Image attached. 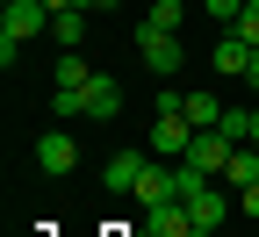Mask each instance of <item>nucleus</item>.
Segmentation results:
<instances>
[{
    "mask_svg": "<svg viewBox=\"0 0 259 237\" xmlns=\"http://www.w3.org/2000/svg\"><path fill=\"white\" fill-rule=\"evenodd\" d=\"M79 8H122V0H79Z\"/></svg>",
    "mask_w": 259,
    "mask_h": 237,
    "instance_id": "nucleus-21",
    "label": "nucleus"
},
{
    "mask_svg": "<svg viewBox=\"0 0 259 237\" xmlns=\"http://www.w3.org/2000/svg\"><path fill=\"white\" fill-rule=\"evenodd\" d=\"M187 223H194V230H223V223H231V187H223V180L194 187V194H187Z\"/></svg>",
    "mask_w": 259,
    "mask_h": 237,
    "instance_id": "nucleus-4",
    "label": "nucleus"
},
{
    "mask_svg": "<svg viewBox=\"0 0 259 237\" xmlns=\"http://www.w3.org/2000/svg\"><path fill=\"white\" fill-rule=\"evenodd\" d=\"M87 79H94V65H87L79 51H65V58H58V86H87Z\"/></svg>",
    "mask_w": 259,
    "mask_h": 237,
    "instance_id": "nucleus-14",
    "label": "nucleus"
},
{
    "mask_svg": "<svg viewBox=\"0 0 259 237\" xmlns=\"http://www.w3.org/2000/svg\"><path fill=\"white\" fill-rule=\"evenodd\" d=\"M137 51H144V65H151L158 79L187 65V43H180V29H151V22H137Z\"/></svg>",
    "mask_w": 259,
    "mask_h": 237,
    "instance_id": "nucleus-2",
    "label": "nucleus"
},
{
    "mask_svg": "<svg viewBox=\"0 0 259 237\" xmlns=\"http://www.w3.org/2000/svg\"><path fill=\"white\" fill-rule=\"evenodd\" d=\"M44 8H51V15H65V8H79V0H44Z\"/></svg>",
    "mask_w": 259,
    "mask_h": 237,
    "instance_id": "nucleus-20",
    "label": "nucleus"
},
{
    "mask_svg": "<svg viewBox=\"0 0 259 237\" xmlns=\"http://www.w3.org/2000/svg\"><path fill=\"white\" fill-rule=\"evenodd\" d=\"M231 36H245V43H252V51H259V0H245V15H238V22H231Z\"/></svg>",
    "mask_w": 259,
    "mask_h": 237,
    "instance_id": "nucleus-16",
    "label": "nucleus"
},
{
    "mask_svg": "<svg viewBox=\"0 0 259 237\" xmlns=\"http://www.w3.org/2000/svg\"><path fill=\"white\" fill-rule=\"evenodd\" d=\"M252 180H259V144H238V151H231V165H223V187L238 194V187H252Z\"/></svg>",
    "mask_w": 259,
    "mask_h": 237,
    "instance_id": "nucleus-10",
    "label": "nucleus"
},
{
    "mask_svg": "<svg viewBox=\"0 0 259 237\" xmlns=\"http://www.w3.org/2000/svg\"><path fill=\"white\" fill-rule=\"evenodd\" d=\"M44 29H51V8H44V0H8V15H0V58L15 65V51L29 36H44Z\"/></svg>",
    "mask_w": 259,
    "mask_h": 237,
    "instance_id": "nucleus-1",
    "label": "nucleus"
},
{
    "mask_svg": "<svg viewBox=\"0 0 259 237\" xmlns=\"http://www.w3.org/2000/svg\"><path fill=\"white\" fill-rule=\"evenodd\" d=\"M36 165H44V173H72V165H79L72 129H44V137H36Z\"/></svg>",
    "mask_w": 259,
    "mask_h": 237,
    "instance_id": "nucleus-7",
    "label": "nucleus"
},
{
    "mask_svg": "<svg viewBox=\"0 0 259 237\" xmlns=\"http://www.w3.org/2000/svg\"><path fill=\"white\" fill-rule=\"evenodd\" d=\"M238 209H245V216L259 223V180H252V187H238Z\"/></svg>",
    "mask_w": 259,
    "mask_h": 237,
    "instance_id": "nucleus-18",
    "label": "nucleus"
},
{
    "mask_svg": "<svg viewBox=\"0 0 259 237\" xmlns=\"http://www.w3.org/2000/svg\"><path fill=\"white\" fill-rule=\"evenodd\" d=\"M245 86H252V93H259V51H252V72H245Z\"/></svg>",
    "mask_w": 259,
    "mask_h": 237,
    "instance_id": "nucleus-19",
    "label": "nucleus"
},
{
    "mask_svg": "<svg viewBox=\"0 0 259 237\" xmlns=\"http://www.w3.org/2000/svg\"><path fill=\"white\" fill-rule=\"evenodd\" d=\"M187 144H194L187 108H180V115H151V158H187Z\"/></svg>",
    "mask_w": 259,
    "mask_h": 237,
    "instance_id": "nucleus-5",
    "label": "nucleus"
},
{
    "mask_svg": "<svg viewBox=\"0 0 259 237\" xmlns=\"http://www.w3.org/2000/svg\"><path fill=\"white\" fill-rule=\"evenodd\" d=\"M209 65H216L223 79H245V72H252V43H245V36H231V29H223V43L209 51Z\"/></svg>",
    "mask_w": 259,
    "mask_h": 237,
    "instance_id": "nucleus-9",
    "label": "nucleus"
},
{
    "mask_svg": "<svg viewBox=\"0 0 259 237\" xmlns=\"http://www.w3.org/2000/svg\"><path fill=\"white\" fill-rule=\"evenodd\" d=\"M231 137H223V129H194V144H187V158L180 165H194V173H202V180H223V165H231Z\"/></svg>",
    "mask_w": 259,
    "mask_h": 237,
    "instance_id": "nucleus-3",
    "label": "nucleus"
},
{
    "mask_svg": "<svg viewBox=\"0 0 259 237\" xmlns=\"http://www.w3.org/2000/svg\"><path fill=\"white\" fill-rule=\"evenodd\" d=\"M252 144H259V101H252Z\"/></svg>",
    "mask_w": 259,
    "mask_h": 237,
    "instance_id": "nucleus-22",
    "label": "nucleus"
},
{
    "mask_svg": "<svg viewBox=\"0 0 259 237\" xmlns=\"http://www.w3.org/2000/svg\"><path fill=\"white\" fill-rule=\"evenodd\" d=\"M223 137H231V144H252V108H223Z\"/></svg>",
    "mask_w": 259,
    "mask_h": 237,
    "instance_id": "nucleus-15",
    "label": "nucleus"
},
{
    "mask_svg": "<svg viewBox=\"0 0 259 237\" xmlns=\"http://www.w3.org/2000/svg\"><path fill=\"white\" fill-rule=\"evenodd\" d=\"M151 165H158L151 151H115V158H108V173H101V187H108V194H137V180L151 173Z\"/></svg>",
    "mask_w": 259,
    "mask_h": 237,
    "instance_id": "nucleus-6",
    "label": "nucleus"
},
{
    "mask_svg": "<svg viewBox=\"0 0 259 237\" xmlns=\"http://www.w3.org/2000/svg\"><path fill=\"white\" fill-rule=\"evenodd\" d=\"M51 36H58V51H79V43H87V8L51 15Z\"/></svg>",
    "mask_w": 259,
    "mask_h": 237,
    "instance_id": "nucleus-11",
    "label": "nucleus"
},
{
    "mask_svg": "<svg viewBox=\"0 0 259 237\" xmlns=\"http://www.w3.org/2000/svg\"><path fill=\"white\" fill-rule=\"evenodd\" d=\"M187 122H194V129H216V122H223V101L194 86V93H187Z\"/></svg>",
    "mask_w": 259,
    "mask_h": 237,
    "instance_id": "nucleus-12",
    "label": "nucleus"
},
{
    "mask_svg": "<svg viewBox=\"0 0 259 237\" xmlns=\"http://www.w3.org/2000/svg\"><path fill=\"white\" fill-rule=\"evenodd\" d=\"M144 22H151V29H180V22H187V0H151Z\"/></svg>",
    "mask_w": 259,
    "mask_h": 237,
    "instance_id": "nucleus-13",
    "label": "nucleus"
},
{
    "mask_svg": "<svg viewBox=\"0 0 259 237\" xmlns=\"http://www.w3.org/2000/svg\"><path fill=\"white\" fill-rule=\"evenodd\" d=\"M79 101H87V122H108V115L122 108V86H115L108 72H94V79L79 86Z\"/></svg>",
    "mask_w": 259,
    "mask_h": 237,
    "instance_id": "nucleus-8",
    "label": "nucleus"
},
{
    "mask_svg": "<svg viewBox=\"0 0 259 237\" xmlns=\"http://www.w3.org/2000/svg\"><path fill=\"white\" fill-rule=\"evenodd\" d=\"M202 8H209V15H216V22H223V29H231V22H238V15H245V0H202Z\"/></svg>",
    "mask_w": 259,
    "mask_h": 237,
    "instance_id": "nucleus-17",
    "label": "nucleus"
}]
</instances>
